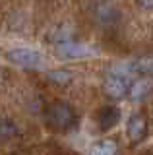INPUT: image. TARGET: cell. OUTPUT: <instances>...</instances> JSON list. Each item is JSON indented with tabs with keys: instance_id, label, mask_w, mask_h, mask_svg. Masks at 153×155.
Returning <instances> with one entry per match:
<instances>
[{
	"instance_id": "1",
	"label": "cell",
	"mask_w": 153,
	"mask_h": 155,
	"mask_svg": "<svg viewBox=\"0 0 153 155\" xmlns=\"http://www.w3.org/2000/svg\"><path fill=\"white\" fill-rule=\"evenodd\" d=\"M76 113L64 101H54L45 109V122L54 132H68L76 126Z\"/></svg>"
},
{
	"instance_id": "2",
	"label": "cell",
	"mask_w": 153,
	"mask_h": 155,
	"mask_svg": "<svg viewBox=\"0 0 153 155\" xmlns=\"http://www.w3.org/2000/svg\"><path fill=\"white\" fill-rule=\"evenodd\" d=\"M130 80H128V76H122V74H111L107 76V80H105L103 84V89L105 93L109 97H112V99H120L130 91Z\"/></svg>"
},
{
	"instance_id": "3",
	"label": "cell",
	"mask_w": 153,
	"mask_h": 155,
	"mask_svg": "<svg viewBox=\"0 0 153 155\" xmlns=\"http://www.w3.org/2000/svg\"><path fill=\"white\" fill-rule=\"evenodd\" d=\"M58 52L64 58H72V60H76V58H87V56H95L97 54V48L91 47V45H85V43H66V45H60L58 47Z\"/></svg>"
},
{
	"instance_id": "4",
	"label": "cell",
	"mask_w": 153,
	"mask_h": 155,
	"mask_svg": "<svg viewBox=\"0 0 153 155\" xmlns=\"http://www.w3.org/2000/svg\"><path fill=\"white\" fill-rule=\"evenodd\" d=\"M8 60L18 66H37L41 62V54L33 48H14L8 52Z\"/></svg>"
},
{
	"instance_id": "5",
	"label": "cell",
	"mask_w": 153,
	"mask_h": 155,
	"mask_svg": "<svg viewBox=\"0 0 153 155\" xmlns=\"http://www.w3.org/2000/svg\"><path fill=\"white\" fill-rule=\"evenodd\" d=\"M126 134L130 138V142H142L147 134V122L142 114H132L128 118V124H126Z\"/></svg>"
},
{
	"instance_id": "6",
	"label": "cell",
	"mask_w": 153,
	"mask_h": 155,
	"mask_svg": "<svg viewBox=\"0 0 153 155\" xmlns=\"http://www.w3.org/2000/svg\"><path fill=\"white\" fill-rule=\"evenodd\" d=\"M118 120H120V109L114 107V105L103 107V109L99 110V114H97V122H99V128L101 130L114 128V126L118 124Z\"/></svg>"
},
{
	"instance_id": "7",
	"label": "cell",
	"mask_w": 153,
	"mask_h": 155,
	"mask_svg": "<svg viewBox=\"0 0 153 155\" xmlns=\"http://www.w3.org/2000/svg\"><path fill=\"white\" fill-rule=\"evenodd\" d=\"M118 18H120V12L114 4H97L95 6V19L103 25H112L118 21Z\"/></svg>"
},
{
	"instance_id": "8",
	"label": "cell",
	"mask_w": 153,
	"mask_h": 155,
	"mask_svg": "<svg viewBox=\"0 0 153 155\" xmlns=\"http://www.w3.org/2000/svg\"><path fill=\"white\" fill-rule=\"evenodd\" d=\"M151 89H153V81L149 78H142V80H136L130 85V91H128V93H130V97L134 101H142L151 93Z\"/></svg>"
},
{
	"instance_id": "9",
	"label": "cell",
	"mask_w": 153,
	"mask_h": 155,
	"mask_svg": "<svg viewBox=\"0 0 153 155\" xmlns=\"http://www.w3.org/2000/svg\"><path fill=\"white\" fill-rule=\"evenodd\" d=\"M72 33H74V29H72L70 23H60L58 27H54V29L50 31L49 39L60 47V45H66V43L72 41Z\"/></svg>"
},
{
	"instance_id": "10",
	"label": "cell",
	"mask_w": 153,
	"mask_h": 155,
	"mask_svg": "<svg viewBox=\"0 0 153 155\" xmlns=\"http://www.w3.org/2000/svg\"><path fill=\"white\" fill-rule=\"evenodd\" d=\"M18 134H20V128L12 118H0V142H8Z\"/></svg>"
},
{
	"instance_id": "11",
	"label": "cell",
	"mask_w": 153,
	"mask_h": 155,
	"mask_svg": "<svg viewBox=\"0 0 153 155\" xmlns=\"http://www.w3.org/2000/svg\"><path fill=\"white\" fill-rule=\"evenodd\" d=\"M89 155H116V143H114L112 140L97 142L89 149Z\"/></svg>"
},
{
	"instance_id": "12",
	"label": "cell",
	"mask_w": 153,
	"mask_h": 155,
	"mask_svg": "<svg viewBox=\"0 0 153 155\" xmlns=\"http://www.w3.org/2000/svg\"><path fill=\"white\" fill-rule=\"evenodd\" d=\"M130 72H136V74H142V76H147V74H153V56L151 58H140V60L132 62Z\"/></svg>"
},
{
	"instance_id": "13",
	"label": "cell",
	"mask_w": 153,
	"mask_h": 155,
	"mask_svg": "<svg viewBox=\"0 0 153 155\" xmlns=\"http://www.w3.org/2000/svg\"><path fill=\"white\" fill-rule=\"evenodd\" d=\"M47 78H49V81H52L56 85H68L74 76L68 70H50V72H47Z\"/></svg>"
},
{
	"instance_id": "14",
	"label": "cell",
	"mask_w": 153,
	"mask_h": 155,
	"mask_svg": "<svg viewBox=\"0 0 153 155\" xmlns=\"http://www.w3.org/2000/svg\"><path fill=\"white\" fill-rule=\"evenodd\" d=\"M140 6H142V8H147V10H149V8H153V2H140Z\"/></svg>"
}]
</instances>
